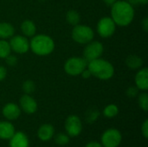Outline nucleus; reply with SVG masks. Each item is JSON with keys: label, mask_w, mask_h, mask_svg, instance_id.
<instances>
[{"label": "nucleus", "mask_w": 148, "mask_h": 147, "mask_svg": "<svg viewBox=\"0 0 148 147\" xmlns=\"http://www.w3.org/2000/svg\"><path fill=\"white\" fill-rule=\"evenodd\" d=\"M134 8L126 0H117L110 10V17L115 23L116 26L127 27L130 25L134 19Z\"/></svg>", "instance_id": "obj_1"}, {"label": "nucleus", "mask_w": 148, "mask_h": 147, "mask_svg": "<svg viewBox=\"0 0 148 147\" xmlns=\"http://www.w3.org/2000/svg\"><path fill=\"white\" fill-rule=\"evenodd\" d=\"M55 42L48 35L36 34L29 41V49L38 56L50 55L55 49Z\"/></svg>", "instance_id": "obj_2"}, {"label": "nucleus", "mask_w": 148, "mask_h": 147, "mask_svg": "<svg viewBox=\"0 0 148 147\" xmlns=\"http://www.w3.org/2000/svg\"><path fill=\"white\" fill-rule=\"evenodd\" d=\"M87 68L93 76L101 81L110 80L114 75V67L113 64L101 57L88 62Z\"/></svg>", "instance_id": "obj_3"}, {"label": "nucleus", "mask_w": 148, "mask_h": 147, "mask_svg": "<svg viewBox=\"0 0 148 147\" xmlns=\"http://www.w3.org/2000/svg\"><path fill=\"white\" fill-rule=\"evenodd\" d=\"M71 37L76 43L85 45L94 40L95 32L90 26L79 23L72 29Z\"/></svg>", "instance_id": "obj_4"}, {"label": "nucleus", "mask_w": 148, "mask_h": 147, "mask_svg": "<svg viewBox=\"0 0 148 147\" xmlns=\"http://www.w3.org/2000/svg\"><path fill=\"white\" fill-rule=\"evenodd\" d=\"M88 62L83 57L73 56L69 58L63 66L64 71L66 74L71 76H78L82 72L87 68Z\"/></svg>", "instance_id": "obj_5"}, {"label": "nucleus", "mask_w": 148, "mask_h": 147, "mask_svg": "<svg viewBox=\"0 0 148 147\" xmlns=\"http://www.w3.org/2000/svg\"><path fill=\"white\" fill-rule=\"evenodd\" d=\"M96 30L101 38H109L115 33L116 24L110 16H104L98 21Z\"/></svg>", "instance_id": "obj_6"}, {"label": "nucleus", "mask_w": 148, "mask_h": 147, "mask_svg": "<svg viewBox=\"0 0 148 147\" xmlns=\"http://www.w3.org/2000/svg\"><path fill=\"white\" fill-rule=\"evenodd\" d=\"M104 51L103 44L98 41H91L85 44L83 49V58L88 62L90 61L100 58Z\"/></svg>", "instance_id": "obj_7"}, {"label": "nucleus", "mask_w": 148, "mask_h": 147, "mask_svg": "<svg viewBox=\"0 0 148 147\" xmlns=\"http://www.w3.org/2000/svg\"><path fill=\"white\" fill-rule=\"evenodd\" d=\"M122 140L121 132L116 128L107 129L101 135V145L103 147H118Z\"/></svg>", "instance_id": "obj_8"}, {"label": "nucleus", "mask_w": 148, "mask_h": 147, "mask_svg": "<svg viewBox=\"0 0 148 147\" xmlns=\"http://www.w3.org/2000/svg\"><path fill=\"white\" fill-rule=\"evenodd\" d=\"M10 46L11 51L23 55L29 50V41L23 35H14L10 38Z\"/></svg>", "instance_id": "obj_9"}, {"label": "nucleus", "mask_w": 148, "mask_h": 147, "mask_svg": "<svg viewBox=\"0 0 148 147\" xmlns=\"http://www.w3.org/2000/svg\"><path fill=\"white\" fill-rule=\"evenodd\" d=\"M65 130L69 137L75 138L79 136L82 131V123L77 115H69L65 121Z\"/></svg>", "instance_id": "obj_10"}, {"label": "nucleus", "mask_w": 148, "mask_h": 147, "mask_svg": "<svg viewBox=\"0 0 148 147\" xmlns=\"http://www.w3.org/2000/svg\"><path fill=\"white\" fill-rule=\"evenodd\" d=\"M19 107L27 114H33L37 111V102L30 94H23L19 100Z\"/></svg>", "instance_id": "obj_11"}, {"label": "nucleus", "mask_w": 148, "mask_h": 147, "mask_svg": "<svg viewBox=\"0 0 148 147\" xmlns=\"http://www.w3.org/2000/svg\"><path fill=\"white\" fill-rule=\"evenodd\" d=\"M21 108L18 105L13 102H9L5 104L2 109V113L3 117L9 121L17 120L21 115Z\"/></svg>", "instance_id": "obj_12"}, {"label": "nucleus", "mask_w": 148, "mask_h": 147, "mask_svg": "<svg viewBox=\"0 0 148 147\" xmlns=\"http://www.w3.org/2000/svg\"><path fill=\"white\" fill-rule=\"evenodd\" d=\"M135 87L141 91H147L148 89V68H141L136 73L134 77Z\"/></svg>", "instance_id": "obj_13"}, {"label": "nucleus", "mask_w": 148, "mask_h": 147, "mask_svg": "<svg viewBox=\"0 0 148 147\" xmlns=\"http://www.w3.org/2000/svg\"><path fill=\"white\" fill-rule=\"evenodd\" d=\"M10 147H29V140L28 136L23 132H16L9 139Z\"/></svg>", "instance_id": "obj_14"}, {"label": "nucleus", "mask_w": 148, "mask_h": 147, "mask_svg": "<svg viewBox=\"0 0 148 147\" xmlns=\"http://www.w3.org/2000/svg\"><path fill=\"white\" fill-rule=\"evenodd\" d=\"M55 135L54 126L50 124H43L42 125L37 131V137L42 141H49Z\"/></svg>", "instance_id": "obj_15"}, {"label": "nucleus", "mask_w": 148, "mask_h": 147, "mask_svg": "<svg viewBox=\"0 0 148 147\" xmlns=\"http://www.w3.org/2000/svg\"><path fill=\"white\" fill-rule=\"evenodd\" d=\"M16 133L15 126L10 121H0V139L9 140Z\"/></svg>", "instance_id": "obj_16"}, {"label": "nucleus", "mask_w": 148, "mask_h": 147, "mask_svg": "<svg viewBox=\"0 0 148 147\" xmlns=\"http://www.w3.org/2000/svg\"><path fill=\"white\" fill-rule=\"evenodd\" d=\"M20 29L23 36H24L27 38L28 37L31 38L36 34V25L32 20L29 19H26L22 22L20 25Z\"/></svg>", "instance_id": "obj_17"}, {"label": "nucleus", "mask_w": 148, "mask_h": 147, "mask_svg": "<svg viewBox=\"0 0 148 147\" xmlns=\"http://www.w3.org/2000/svg\"><path fill=\"white\" fill-rule=\"evenodd\" d=\"M15 35L14 26L7 22L0 23V39L7 40Z\"/></svg>", "instance_id": "obj_18"}, {"label": "nucleus", "mask_w": 148, "mask_h": 147, "mask_svg": "<svg viewBox=\"0 0 148 147\" xmlns=\"http://www.w3.org/2000/svg\"><path fill=\"white\" fill-rule=\"evenodd\" d=\"M126 65L132 70H139L143 66V60L137 55H130L126 59Z\"/></svg>", "instance_id": "obj_19"}, {"label": "nucleus", "mask_w": 148, "mask_h": 147, "mask_svg": "<svg viewBox=\"0 0 148 147\" xmlns=\"http://www.w3.org/2000/svg\"><path fill=\"white\" fill-rule=\"evenodd\" d=\"M66 21L69 24L72 26H75L80 23L81 21V16L78 11L75 10H70L66 14Z\"/></svg>", "instance_id": "obj_20"}, {"label": "nucleus", "mask_w": 148, "mask_h": 147, "mask_svg": "<svg viewBox=\"0 0 148 147\" xmlns=\"http://www.w3.org/2000/svg\"><path fill=\"white\" fill-rule=\"evenodd\" d=\"M103 115L106 118L112 119L118 115L119 113V107L115 104H109L106 106L103 109Z\"/></svg>", "instance_id": "obj_21"}, {"label": "nucleus", "mask_w": 148, "mask_h": 147, "mask_svg": "<svg viewBox=\"0 0 148 147\" xmlns=\"http://www.w3.org/2000/svg\"><path fill=\"white\" fill-rule=\"evenodd\" d=\"M11 53L10 43L7 40L0 39V59H5Z\"/></svg>", "instance_id": "obj_22"}, {"label": "nucleus", "mask_w": 148, "mask_h": 147, "mask_svg": "<svg viewBox=\"0 0 148 147\" xmlns=\"http://www.w3.org/2000/svg\"><path fill=\"white\" fill-rule=\"evenodd\" d=\"M138 104H139L140 107L144 112H147L148 94L147 93H146V91H144L143 93L138 94Z\"/></svg>", "instance_id": "obj_23"}, {"label": "nucleus", "mask_w": 148, "mask_h": 147, "mask_svg": "<svg viewBox=\"0 0 148 147\" xmlns=\"http://www.w3.org/2000/svg\"><path fill=\"white\" fill-rule=\"evenodd\" d=\"M99 115H100V113L96 108H90L86 113V120L89 124L95 123L97 120Z\"/></svg>", "instance_id": "obj_24"}, {"label": "nucleus", "mask_w": 148, "mask_h": 147, "mask_svg": "<svg viewBox=\"0 0 148 147\" xmlns=\"http://www.w3.org/2000/svg\"><path fill=\"white\" fill-rule=\"evenodd\" d=\"M22 89L25 94H31L36 90V84L31 80H27L23 81L22 85Z\"/></svg>", "instance_id": "obj_25"}, {"label": "nucleus", "mask_w": 148, "mask_h": 147, "mask_svg": "<svg viewBox=\"0 0 148 147\" xmlns=\"http://www.w3.org/2000/svg\"><path fill=\"white\" fill-rule=\"evenodd\" d=\"M55 142L59 146H65L69 142V136L67 133H58L55 136Z\"/></svg>", "instance_id": "obj_26"}, {"label": "nucleus", "mask_w": 148, "mask_h": 147, "mask_svg": "<svg viewBox=\"0 0 148 147\" xmlns=\"http://www.w3.org/2000/svg\"><path fill=\"white\" fill-rule=\"evenodd\" d=\"M139 89L136 88V87H129L127 91H126V94L129 97V98H135L138 96L139 94Z\"/></svg>", "instance_id": "obj_27"}, {"label": "nucleus", "mask_w": 148, "mask_h": 147, "mask_svg": "<svg viewBox=\"0 0 148 147\" xmlns=\"http://www.w3.org/2000/svg\"><path fill=\"white\" fill-rule=\"evenodd\" d=\"M5 62H6V63L9 65V66H10V67H14V66H16V64H17V58H16V55H8L5 59Z\"/></svg>", "instance_id": "obj_28"}, {"label": "nucleus", "mask_w": 148, "mask_h": 147, "mask_svg": "<svg viewBox=\"0 0 148 147\" xmlns=\"http://www.w3.org/2000/svg\"><path fill=\"white\" fill-rule=\"evenodd\" d=\"M141 133L145 139L148 138V120H146L141 126Z\"/></svg>", "instance_id": "obj_29"}, {"label": "nucleus", "mask_w": 148, "mask_h": 147, "mask_svg": "<svg viewBox=\"0 0 148 147\" xmlns=\"http://www.w3.org/2000/svg\"><path fill=\"white\" fill-rule=\"evenodd\" d=\"M133 6L134 5H146L148 3V0H126Z\"/></svg>", "instance_id": "obj_30"}, {"label": "nucleus", "mask_w": 148, "mask_h": 147, "mask_svg": "<svg viewBox=\"0 0 148 147\" xmlns=\"http://www.w3.org/2000/svg\"><path fill=\"white\" fill-rule=\"evenodd\" d=\"M7 76V69L5 67L0 65V81H3Z\"/></svg>", "instance_id": "obj_31"}, {"label": "nucleus", "mask_w": 148, "mask_h": 147, "mask_svg": "<svg viewBox=\"0 0 148 147\" xmlns=\"http://www.w3.org/2000/svg\"><path fill=\"white\" fill-rule=\"evenodd\" d=\"M80 75H82L83 79H88V78H90V77L92 76V75H91L90 71L88 69V68H85V69L82 72V74H81Z\"/></svg>", "instance_id": "obj_32"}, {"label": "nucleus", "mask_w": 148, "mask_h": 147, "mask_svg": "<svg viewBox=\"0 0 148 147\" xmlns=\"http://www.w3.org/2000/svg\"><path fill=\"white\" fill-rule=\"evenodd\" d=\"M85 147H103L101 143H99L98 141H90L88 142Z\"/></svg>", "instance_id": "obj_33"}, {"label": "nucleus", "mask_w": 148, "mask_h": 147, "mask_svg": "<svg viewBox=\"0 0 148 147\" xmlns=\"http://www.w3.org/2000/svg\"><path fill=\"white\" fill-rule=\"evenodd\" d=\"M141 27L142 29H144V31L147 32L148 31V18L147 17H145L143 19V21L141 22Z\"/></svg>", "instance_id": "obj_34"}, {"label": "nucleus", "mask_w": 148, "mask_h": 147, "mask_svg": "<svg viewBox=\"0 0 148 147\" xmlns=\"http://www.w3.org/2000/svg\"><path fill=\"white\" fill-rule=\"evenodd\" d=\"M117 0H102V2L106 4V5H108V6H112L115 2H116Z\"/></svg>", "instance_id": "obj_35"}]
</instances>
